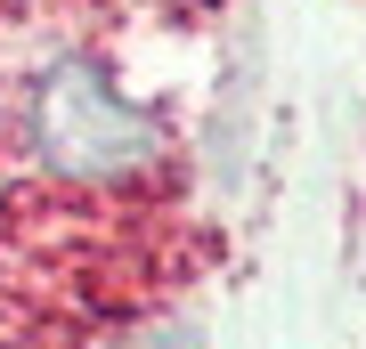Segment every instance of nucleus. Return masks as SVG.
I'll return each instance as SVG.
<instances>
[{
  "label": "nucleus",
  "instance_id": "nucleus-1",
  "mask_svg": "<svg viewBox=\"0 0 366 349\" xmlns=\"http://www.w3.org/2000/svg\"><path fill=\"white\" fill-rule=\"evenodd\" d=\"M33 130H41V155L66 171V179H131V171L155 163V146H163L155 114L131 106L81 57L49 65V81H41V98H33Z\"/></svg>",
  "mask_w": 366,
  "mask_h": 349
}]
</instances>
